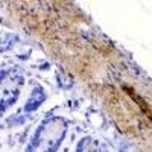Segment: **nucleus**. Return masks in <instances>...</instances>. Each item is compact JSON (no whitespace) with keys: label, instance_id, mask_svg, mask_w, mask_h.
<instances>
[{"label":"nucleus","instance_id":"f257e3e1","mask_svg":"<svg viewBox=\"0 0 152 152\" xmlns=\"http://www.w3.org/2000/svg\"><path fill=\"white\" fill-rule=\"evenodd\" d=\"M123 90H126V93H128V94H129V96H131V97L135 100V102L138 104V107H140V108H142V110L146 113V116H148V117L152 120V113H151V110H149V107L146 105V102H145V100H143L140 96H137V94L134 93V90H132V88H129V87H123Z\"/></svg>","mask_w":152,"mask_h":152}]
</instances>
